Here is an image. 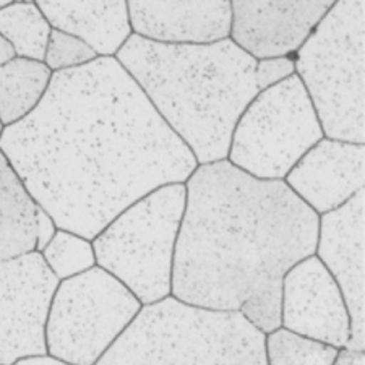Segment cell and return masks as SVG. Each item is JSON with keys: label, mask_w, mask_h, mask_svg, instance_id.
<instances>
[{"label": "cell", "mask_w": 365, "mask_h": 365, "mask_svg": "<svg viewBox=\"0 0 365 365\" xmlns=\"http://www.w3.org/2000/svg\"><path fill=\"white\" fill-rule=\"evenodd\" d=\"M11 2H15V0H0V9L7 7V5H10Z\"/></svg>", "instance_id": "cell-27"}, {"label": "cell", "mask_w": 365, "mask_h": 365, "mask_svg": "<svg viewBox=\"0 0 365 365\" xmlns=\"http://www.w3.org/2000/svg\"><path fill=\"white\" fill-rule=\"evenodd\" d=\"M98 57V52L86 41L72 33L52 28L43 62L52 73H57L83 67Z\"/></svg>", "instance_id": "cell-21"}, {"label": "cell", "mask_w": 365, "mask_h": 365, "mask_svg": "<svg viewBox=\"0 0 365 365\" xmlns=\"http://www.w3.org/2000/svg\"><path fill=\"white\" fill-rule=\"evenodd\" d=\"M185 188L170 296L240 312L272 333L281 327L282 278L315 255L319 215L284 180L257 179L227 160L198 164Z\"/></svg>", "instance_id": "cell-2"}, {"label": "cell", "mask_w": 365, "mask_h": 365, "mask_svg": "<svg viewBox=\"0 0 365 365\" xmlns=\"http://www.w3.org/2000/svg\"><path fill=\"white\" fill-rule=\"evenodd\" d=\"M51 29V23L34 0H15L0 9V34L11 46L16 57L43 62Z\"/></svg>", "instance_id": "cell-18"}, {"label": "cell", "mask_w": 365, "mask_h": 365, "mask_svg": "<svg viewBox=\"0 0 365 365\" xmlns=\"http://www.w3.org/2000/svg\"><path fill=\"white\" fill-rule=\"evenodd\" d=\"M0 150L57 229L93 240L127 206L198 163L115 57L52 73Z\"/></svg>", "instance_id": "cell-1"}, {"label": "cell", "mask_w": 365, "mask_h": 365, "mask_svg": "<svg viewBox=\"0 0 365 365\" xmlns=\"http://www.w3.org/2000/svg\"><path fill=\"white\" fill-rule=\"evenodd\" d=\"M185 202V184L158 187L127 206L91 240L98 267L127 286L141 305L170 296Z\"/></svg>", "instance_id": "cell-6"}, {"label": "cell", "mask_w": 365, "mask_h": 365, "mask_svg": "<svg viewBox=\"0 0 365 365\" xmlns=\"http://www.w3.org/2000/svg\"><path fill=\"white\" fill-rule=\"evenodd\" d=\"M52 72L44 62L14 57L0 66V122H19L34 110L49 88Z\"/></svg>", "instance_id": "cell-17"}, {"label": "cell", "mask_w": 365, "mask_h": 365, "mask_svg": "<svg viewBox=\"0 0 365 365\" xmlns=\"http://www.w3.org/2000/svg\"><path fill=\"white\" fill-rule=\"evenodd\" d=\"M364 215L365 190L320 215L315 249V255L338 282L349 312L351 338L346 349L359 352L365 351Z\"/></svg>", "instance_id": "cell-11"}, {"label": "cell", "mask_w": 365, "mask_h": 365, "mask_svg": "<svg viewBox=\"0 0 365 365\" xmlns=\"http://www.w3.org/2000/svg\"><path fill=\"white\" fill-rule=\"evenodd\" d=\"M281 327L302 336L346 349L351 319L343 292L317 255H310L282 278Z\"/></svg>", "instance_id": "cell-10"}, {"label": "cell", "mask_w": 365, "mask_h": 365, "mask_svg": "<svg viewBox=\"0 0 365 365\" xmlns=\"http://www.w3.org/2000/svg\"><path fill=\"white\" fill-rule=\"evenodd\" d=\"M365 0H336L294 54L323 135L365 145Z\"/></svg>", "instance_id": "cell-5"}, {"label": "cell", "mask_w": 365, "mask_h": 365, "mask_svg": "<svg viewBox=\"0 0 365 365\" xmlns=\"http://www.w3.org/2000/svg\"><path fill=\"white\" fill-rule=\"evenodd\" d=\"M323 135L299 76L264 88L235 123L227 161L257 179L284 180Z\"/></svg>", "instance_id": "cell-7"}, {"label": "cell", "mask_w": 365, "mask_h": 365, "mask_svg": "<svg viewBox=\"0 0 365 365\" xmlns=\"http://www.w3.org/2000/svg\"><path fill=\"white\" fill-rule=\"evenodd\" d=\"M58 282L36 250L0 262V365L47 356L46 323Z\"/></svg>", "instance_id": "cell-9"}, {"label": "cell", "mask_w": 365, "mask_h": 365, "mask_svg": "<svg viewBox=\"0 0 365 365\" xmlns=\"http://www.w3.org/2000/svg\"><path fill=\"white\" fill-rule=\"evenodd\" d=\"M56 231L57 226L54 220H52V217L39 206L36 216V252H41L47 244H49V240L52 239V235L56 234Z\"/></svg>", "instance_id": "cell-23"}, {"label": "cell", "mask_w": 365, "mask_h": 365, "mask_svg": "<svg viewBox=\"0 0 365 365\" xmlns=\"http://www.w3.org/2000/svg\"><path fill=\"white\" fill-rule=\"evenodd\" d=\"M334 365H365V354L359 351L341 349L338 361Z\"/></svg>", "instance_id": "cell-24"}, {"label": "cell", "mask_w": 365, "mask_h": 365, "mask_svg": "<svg viewBox=\"0 0 365 365\" xmlns=\"http://www.w3.org/2000/svg\"><path fill=\"white\" fill-rule=\"evenodd\" d=\"M296 73L292 56H278V57H264L257 58L255 66V81L258 90H264L279 81L286 80L287 76Z\"/></svg>", "instance_id": "cell-22"}, {"label": "cell", "mask_w": 365, "mask_h": 365, "mask_svg": "<svg viewBox=\"0 0 365 365\" xmlns=\"http://www.w3.org/2000/svg\"><path fill=\"white\" fill-rule=\"evenodd\" d=\"M338 347L312 339L286 328H276L264 336V356L268 365H334Z\"/></svg>", "instance_id": "cell-19"}, {"label": "cell", "mask_w": 365, "mask_h": 365, "mask_svg": "<svg viewBox=\"0 0 365 365\" xmlns=\"http://www.w3.org/2000/svg\"><path fill=\"white\" fill-rule=\"evenodd\" d=\"M14 365H68L62 361H57V359L51 357V356H38V357H28V359H21Z\"/></svg>", "instance_id": "cell-25"}, {"label": "cell", "mask_w": 365, "mask_h": 365, "mask_svg": "<svg viewBox=\"0 0 365 365\" xmlns=\"http://www.w3.org/2000/svg\"><path fill=\"white\" fill-rule=\"evenodd\" d=\"M2 130H4V125H2V122H0V135H2Z\"/></svg>", "instance_id": "cell-28"}, {"label": "cell", "mask_w": 365, "mask_h": 365, "mask_svg": "<svg viewBox=\"0 0 365 365\" xmlns=\"http://www.w3.org/2000/svg\"><path fill=\"white\" fill-rule=\"evenodd\" d=\"M133 34L158 43H215L231 34L229 0H127Z\"/></svg>", "instance_id": "cell-14"}, {"label": "cell", "mask_w": 365, "mask_h": 365, "mask_svg": "<svg viewBox=\"0 0 365 365\" xmlns=\"http://www.w3.org/2000/svg\"><path fill=\"white\" fill-rule=\"evenodd\" d=\"M231 38L255 58L294 56L336 0H229Z\"/></svg>", "instance_id": "cell-12"}, {"label": "cell", "mask_w": 365, "mask_h": 365, "mask_svg": "<svg viewBox=\"0 0 365 365\" xmlns=\"http://www.w3.org/2000/svg\"><path fill=\"white\" fill-rule=\"evenodd\" d=\"M39 205L0 150V262L36 250Z\"/></svg>", "instance_id": "cell-16"}, {"label": "cell", "mask_w": 365, "mask_h": 365, "mask_svg": "<svg viewBox=\"0 0 365 365\" xmlns=\"http://www.w3.org/2000/svg\"><path fill=\"white\" fill-rule=\"evenodd\" d=\"M264 336L240 312L168 296L143 305L94 365H268Z\"/></svg>", "instance_id": "cell-4"}, {"label": "cell", "mask_w": 365, "mask_h": 365, "mask_svg": "<svg viewBox=\"0 0 365 365\" xmlns=\"http://www.w3.org/2000/svg\"><path fill=\"white\" fill-rule=\"evenodd\" d=\"M52 28L86 41L98 56L114 57L132 34L127 0H34Z\"/></svg>", "instance_id": "cell-15"}, {"label": "cell", "mask_w": 365, "mask_h": 365, "mask_svg": "<svg viewBox=\"0 0 365 365\" xmlns=\"http://www.w3.org/2000/svg\"><path fill=\"white\" fill-rule=\"evenodd\" d=\"M39 253L58 281L72 278L96 264L91 240L66 229H57Z\"/></svg>", "instance_id": "cell-20"}, {"label": "cell", "mask_w": 365, "mask_h": 365, "mask_svg": "<svg viewBox=\"0 0 365 365\" xmlns=\"http://www.w3.org/2000/svg\"><path fill=\"white\" fill-rule=\"evenodd\" d=\"M198 164L227 160L235 123L257 96V58L231 38L158 43L130 34L114 56Z\"/></svg>", "instance_id": "cell-3"}, {"label": "cell", "mask_w": 365, "mask_h": 365, "mask_svg": "<svg viewBox=\"0 0 365 365\" xmlns=\"http://www.w3.org/2000/svg\"><path fill=\"white\" fill-rule=\"evenodd\" d=\"M143 307L127 286L94 264L58 282L46 323L47 356L94 365Z\"/></svg>", "instance_id": "cell-8"}, {"label": "cell", "mask_w": 365, "mask_h": 365, "mask_svg": "<svg viewBox=\"0 0 365 365\" xmlns=\"http://www.w3.org/2000/svg\"><path fill=\"white\" fill-rule=\"evenodd\" d=\"M287 187L317 215L344 205L365 182V145L323 137L284 178Z\"/></svg>", "instance_id": "cell-13"}, {"label": "cell", "mask_w": 365, "mask_h": 365, "mask_svg": "<svg viewBox=\"0 0 365 365\" xmlns=\"http://www.w3.org/2000/svg\"><path fill=\"white\" fill-rule=\"evenodd\" d=\"M15 57V52L11 49V46L4 39L2 34H0V66H4L5 62H9L10 58Z\"/></svg>", "instance_id": "cell-26"}]
</instances>
